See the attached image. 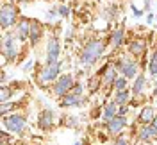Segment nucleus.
Masks as SVG:
<instances>
[{"label":"nucleus","instance_id":"f257e3e1","mask_svg":"<svg viewBox=\"0 0 157 145\" xmlns=\"http://www.w3.org/2000/svg\"><path fill=\"white\" fill-rule=\"evenodd\" d=\"M105 50V41L104 39H91L88 41L82 52H80V65L82 66H91L98 61V58L104 54Z\"/></svg>","mask_w":157,"mask_h":145},{"label":"nucleus","instance_id":"f03ea898","mask_svg":"<svg viewBox=\"0 0 157 145\" xmlns=\"http://www.w3.org/2000/svg\"><path fill=\"white\" fill-rule=\"evenodd\" d=\"M61 66H63V61H56V63H45L41 70L36 74V81H38L39 86H48L54 84L61 75Z\"/></svg>","mask_w":157,"mask_h":145},{"label":"nucleus","instance_id":"7ed1b4c3","mask_svg":"<svg viewBox=\"0 0 157 145\" xmlns=\"http://www.w3.org/2000/svg\"><path fill=\"white\" fill-rule=\"evenodd\" d=\"M20 11L16 7V4H13V2H6V4H2V7H0V27L6 30L13 27V25H16L20 20Z\"/></svg>","mask_w":157,"mask_h":145},{"label":"nucleus","instance_id":"20e7f679","mask_svg":"<svg viewBox=\"0 0 157 145\" xmlns=\"http://www.w3.org/2000/svg\"><path fill=\"white\" fill-rule=\"evenodd\" d=\"M18 39L20 38L16 32H7L4 36V39H2V56L7 61H14L18 58V52H20Z\"/></svg>","mask_w":157,"mask_h":145},{"label":"nucleus","instance_id":"39448f33","mask_svg":"<svg viewBox=\"0 0 157 145\" xmlns=\"http://www.w3.org/2000/svg\"><path fill=\"white\" fill-rule=\"evenodd\" d=\"M4 127L9 131L11 135H23L27 131V120L23 115H18V113H11L9 116H4L2 120Z\"/></svg>","mask_w":157,"mask_h":145},{"label":"nucleus","instance_id":"423d86ee","mask_svg":"<svg viewBox=\"0 0 157 145\" xmlns=\"http://www.w3.org/2000/svg\"><path fill=\"white\" fill-rule=\"evenodd\" d=\"M75 84V79L71 74H61L59 79L52 84V91H54V95L59 97V99H63L64 95H68L70 91H71V88Z\"/></svg>","mask_w":157,"mask_h":145},{"label":"nucleus","instance_id":"0eeeda50","mask_svg":"<svg viewBox=\"0 0 157 145\" xmlns=\"http://www.w3.org/2000/svg\"><path fill=\"white\" fill-rule=\"evenodd\" d=\"M116 70L123 75V77L127 79H136L139 74V65H137V61H134V59H127V58H120L116 61Z\"/></svg>","mask_w":157,"mask_h":145},{"label":"nucleus","instance_id":"6e6552de","mask_svg":"<svg viewBox=\"0 0 157 145\" xmlns=\"http://www.w3.org/2000/svg\"><path fill=\"white\" fill-rule=\"evenodd\" d=\"M105 126H107V131L111 135H120L128 126V120H127V116L116 115V116H113V118H109L107 122H105Z\"/></svg>","mask_w":157,"mask_h":145},{"label":"nucleus","instance_id":"1a4fd4ad","mask_svg":"<svg viewBox=\"0 0 157 145\" xmlns=\"http://www.w3.org/2000/svg\"><path fill=\"white\" fill-rule=\"evenodd\" d=\"M59 54H61V43L56 36H52L47 43V61L45 63H56L59 61Z\"/></svg>","mask_w":157,"mask_h":145},{"label":"nucleus","instance_id":"9d476101","mask_svg":"<svg viewBox=\"0 0 157 145\" xmlns=\"http://www.w3.org/2000/svg\"><path fill=\"white\" fill-rule=\"evenodd\" d=\"M54 122H56V115H54V111H52V109H43V111L39 113V118H38L39 129L48 131V129H52Z\"/></svg>","mask_w":157,"mask_h":145},{"label":"nucleus","instance_id":"9b49d317","mask_svg":"<svg viewBox=\"0 0 157 145\" xmlns=\"http://www.w3.org/2000/svg\"><path fill=\"white\" fill-rule=\"evenodd\" d=\"M137 138L143 143H148L152 140H157V129L154 126H141L139 131H137Z\"/></svg>","mask_w":157,"mask_h":145},{"label":"nucleus","instance_id":"f8f14e48","mask_svg":"<svg viewBox=\"0 0 157 145\" xmlns=\"http://www.w3.org/2000/svg\"><path fill=\"white\" fill-rule=\"evenodd\" d=\"M155 109L152 106H145L141 111H139V115H137V122L141 124V126H150L152 122H154V118H155Z\"/></svg>","mask_w":157,"mask_h":145},{"label":"nucleus","instance_id":"ddd939ff","mask_svg":"<svg viewBox=\"0 0 157 145\" xmlns=\"http://www.w3.org/2000/svg\"><path fill=\"white\" fill-rule=\"evenodd\" d=\"M118 77H120V75H118L116 66H114V65H107L105 70H104V74H102V84H104V86H113Z\"/></svg>","mask_w":157,"mask_h":145},{"label":"nucleus","instance_id":"4468645a","mask_svg":"<svg viewBox=\"0 0 157 145\" xmlns=\"http://www.w3.org/2000/svg\"><path fill=\"white\" fill-rule=\"evenodd\" d=\"M14 32L18 34L20 41H27L29 36H30V20L21 18L18 23H16V30H14Z\"/></svg>","mask_w":157,"mask_h":145},{"label":"nucleus","instance_id":"2eb2a0df","mask_svg":"<svg viewBox=\"0 0 157 145\" xmlns=\"http://www.w3.org/2000/svg\"><path fill=\"white\" fill-rule=\"evenodd\" d=\"M43 36V27L38 20H30V36H29V41L30 45H38V41L41 39Z\"/></svg>","mask_w":157,"mask_h":145},{"label":"nucleus","instance_id":"dca6fc26","mask_svg":"<svg viewBox=\"0 0 157 145\" xmlns=\"http://www.w3.org/2000/svg\"><path fill=\"white\" fill-rule=\"evenodd\" d=\"M145 47H147V43H145L143 39H132V41L128 43V52H130L134 58H143V56H145Z\"/></svg>","mask_w":157,"mask_h":145},{"label":"nucleus","instance_id":"f3484780","mask_svg":"<svg viewBox=\"0 0 157 145\" xmlns=\"http://www.w3.org/2000/svg\"><path fill=\"white\" fill-rule=\"evenodd\" d=\"M145 84H147V79H145V75L141 74V75H137L136 79H134V84H132V95L134 97H141L143 99V93H145Z\"/></svg>","mask_w":157,"mask_h":145},{"label":"nucleus","instance_id":"a211bd4d","mask_svg":"<svg viewBox=\"0 0 157 145\" xmlns=\"http://www.w3.org/2000/svg\"><path fill=\"white\" fill-rule=\"evenodd\" d=\"M82 97H77L73 95V93H68V95H64L61 99V106L63 107H75V106H82Z\"/></svg>","mask_w":157,"mask_h":145},{"label":"nucleus","instance_id":"6ab92c4d","mask_svg":"<svg viewBox=\"0 0 157 145\" xmlns=\"http://www.w3.org/2000/svg\"><path fill=\"white\" fill-rule=\"evenodd\" d=\"M123 38H125V30H123V27H118V29L111 34V45H113V48L120 47L121 41H123Z\"/></svg>","mask_w":157,"mask_h":145},{"label":"nucleus","instance_id":"aec40b11","mask_svg":"<svg viewBox=\"0 0 157 145\" xmlns=\"http://www.w3.org/2000/svg\"><path fill=\"white\" fill-rule=\"evenodd\" d=\"M130 95H132V91H130V90L118 91L116 95H114V102H116L118 106H127L128 102H130Z\"/></svg>","mask_w":157,"mask_h":145},{"label":"nucleus","instance_id":"412c9836","mask_svg":"<svg viewBox=\"0 0 157 145\" xmlns=\"http://www.w3.org/2000/svg\"><path fill=\"white\" fill-rule=\"evenodd\" d=\"M118 107H120V106H118L114 100L105 104V107H104V120H105V122H107L109 118H113V116L118 115Z\"/></svg>","mask_w":157,"mask_h":145},{"label":"nucleus","instance_id":"4be33fe9","mask_svg":"<svg viewBox=\"0 0 157 145\" xmlns=\"http://www.w3.org/2000/svg\"><path fill=\"white\" fill-rule=\"evenodd\" d=\"M113 88L116 90V93H118V91H125V90H128V79L123 77V75H120V77L114 81Z\"/></svg>","mask_w":157,"mask_h":145},{"label":"nucleus","instance_id":"5701e85b","mask_svg":"<svg viewBox=\"0 0 157 145\" xmlns=\"http://www.w3.org/2000/svg\"><path fill=\"white\" fill-rule=\"evenodd\" d=\"M148 72L152 77H157V52H154L150 61H148Z\"/></svg>","mask_w":157,"mask_h":145},{"label":"nucleus","instance_id":"b1692460","mask_svg":"<svg viewBox=\"0 0 157 145\" xmlns=\"http://www.w3.org/2000/svg\"><path fill=\"white\" fill-rule=\"evenodd\" d=\"M13 88H7V86H2V90H0V100L2 102H7V99H9L11 95H13Z\"/></svg>","mask_w":157,"mask_h":145},{"label":"nucleus","instance_id":"393cba45","mask_svg":"<svg viewBox=\"0 0 157 145\" xmlns=\"http://www.w3.org/2000/svg\"><path fill=\"white\" fill-rule=\"evenodd\" d=\"M70 93H73V95H77V97H82V93H84V86H82V83H75Z\"/></svg>","mask_w":157,"mask_h":145},{"label":"nucleus","instance_id":"a878e982","mask_svg":"<svg viewBox=\"0 0 157 145\" xmlns=\"http://www.w3.org/2000/svg\"><path fill=\"white\" fill-rule=\"evenodd\" d=\"M59 14H61L63 18H68L70 16V7L64 6V4H61V6H59Z\"/></svg>","mask_w":157,"mask_h":145},{"label":"nucleus","instance_id":"bb28decb","mask_svg":"<svg viewBox=\"0 0 157 145\" xmlns=\"http://www.w3.org/2000/svg\"><path fill=\"white\" fill-rule=\"evenodd\" d=\"M13 106H14L13 102H2V106H0V113H2V115H6V113H7Z\"/></svg>","mask_w":157,"mask_h":145},{"label":"nucleus","instance_id":"cd10ccee","mask_svg":"<svg viewBox=\"0 0 157 145\" xmlns=\"http://www.w3.org/2000/svg\"><path fill=\"white\" fill-rule=\"evenodd\" d=\"M114 145H130V143H128V140L125 138V136H118L116 142H114Z\"/></svg>","mask_w":157,"mask_h":145},{"label":"nucleus","instance_id":"c85d7f7f","mask_svg":"<svg viewBox=\"0 0 157 145\" xmlns=\"http://www.w3.org/2000/svg\"><path fill=\"white\" fill-rule=\"evenodd\" d=\"M130 9H132V13H134V16H136V18H141V16H143V11H139L134 4H130Z\"/></svg>","mask_w":157,"mask_h":145},{"label":"nucleus","instance_id":"c756f323","mask_svg":"<svg viewBox=\"0 0 157 145\" xmlns=\"http://www.w3.org/2000/svg\"><path fill=\"white\" fill-rule=\"evenodd\" d=\"M127 113H128V107L127 106H120V107H118V115L127 116Z\"/></svg>","mask_w":157,"mask_h":145},{"label":"nucleus","instance_id":"7c9ffc66","mask_svg":"<svg viewBox=\"0 0 157 145\" xmlns=\"http://www.w3.org/2000/svg\"><path fill=\"white\" fill-rule=\"evenodd\" d=\"M68 118H70V120H66V126H71V127L77 126V120H75L77 116H68Z\"/></svg>","mask_w":157,"mask_h":145},{"label":"nucleus","instance_id":"2f4dec72","mask_svg":"<svg viewBox=\"0 0 157 145\" xmlns=\"http://www.w3.org/2000/svg\"><path fill=\"white\" fill-rule=\"evenodd\" d=\"M32 66H34V61H29V63H25V65H23V70H25V72H27V70H32Z\"/></svg>","mask_w":157,"mask_h":145},{"label":"nucleus","instance_id":"473e14b6","mask_svg":"<svg viewBox=\"0 0 157 145\" xmlns=\"http://www.w3.org/2000/svg\"><path fill=\"white\" fill-rule=\"evenodd\" d=\"M154 20H155V16H154L152 13H148V16H147V23H154Z\"/></svg>","mask_w":157,"mask_h":145},{"label":"nucleus","instance_id":"72a5a7b5","mask_svg":"<svg viewBox=\"0 0 157 145\" xmlns=\"http://www.w3.org/2000/svg\"><path fill=\"white\" fill-rule=\"evenodd\" d=\"M150 7H152L150 6V0H145V11H150Z\"/></svg>","mask_w":157,"mask_h":145},{"label":"nucleus","instance_id":"f704fd0d","mask_svg":"<svg viewBox=\"0 0 157 145\" xmlns=\"http://www.w3.org/2000/svg\"><path fill=\"white\" fill-rule=\"evenodd\" d=\"M150 126H154V127H155V129H157V113H155V118H154V122H152Z\"/></svg>","mask_w":157,"mask_h":145},{"label":"nucleus","instance_id":"c9c22d12","mask_svg":"<svg viewBox=\"0 0 157 145\" xmlns=\"http://www.w3.org/2000/svg\"><path fill=\"white\" fill-rule=\"evenodd\" d=\"M154 97H157V86H155V90H154Z\"/></svg>","mask_w":157,"mask_h":145},{"label":"nucleus","instance_id":"e433bc0d","mask_svg":"<svg viewBox=\"0 0 157 145\" xmlns=\"http://www.w3.org/2000/svg\"><path fill=\"white\" fill-rule=\"evenodd\" d=\"M9 2H13V4H16V2H20V0H9Z\"/></svg>","mask_w":157,"mask_h":145},{"label":"nucleus","instance_id":"4c0bfd02","mask_svg":"<svg viewBox=\"0 0 157 145\" xmlns=\"http://www.w3.org/2000/svg\"><path fill=\"white\" fill-rule=\"evenodd\" d=\"M73 145H82V143H80V142H77V143H73Z\"/></svg>","mask_w":157,"mask_h":145},{"label":"nucleus","instance_id":"58836bf2","mask_svg":"<svg viewBox=\"0 0 157 145\" xmlns=\"http://www.w3.org/2000/svg\"><path fill=\"white\" fill-rule=\"evenodd\" d=\"M59 2H68V0H59Z\"/></svg>","mask_w":157,"mask_h":145},{"label":"nucleus","instance_id":"ea45409f","mask_svg":"<svg viewBox=\"0 0 157 145\" xmlns=\"http://www.w3.org/2000/svg\"><path fill=\"white\" fill-rule=\"evenodd\" d=\"M47 2H50V0H47Z\"/></svg>","mask_w":157,"mask_h":145},{"label":"nucleus","instance_id":"a19ab883","mask_svg":"<svg viewBox=\"0 0 157 145\" xmlns=\"http://www.w3.org/2000/svg\"><path fill=\"white\" fill-rule=\"evenodd\" d=\"M155 52H157V50H155Z\"/></svg>","mask_w":157,"mask_h":145}]
</instances>
